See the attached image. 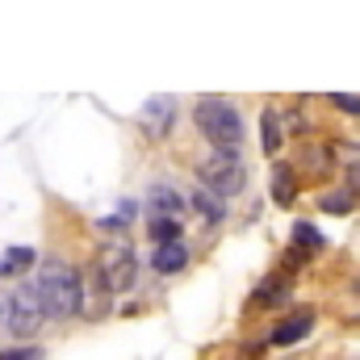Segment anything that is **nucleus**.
I'll return each instance as SVG.
<instances>
[{"instance_id":"14","label":"nucleus","mask_w":360,"mask_h":360,"mask_svg":"<svg viewBox=\"0 0 360 360\" xmlns=\"http://www.w3.org/2000/svg\"><path fill=\"white\" fill-rule=\"evenodd\" d=\"M147 231H151L155 248H160V243H176V239H180V222H172V218H151V222H147Z\"/></svg>"},{"instance_id":"3","label":"nucleus","mask_w":360,"mask_h":360,"mask_svg":"<svg viewBox=\"0 0 360 360\" xmlns=\"http://www.w3.org/2000/svg\"><path fill=\"white\" fill-rule=\"evenodd\" d=\"M197 184L210 188V193H218L222 201L235 197V193H243L248 168H243L239 151H210L205 160H197Z\"/></svg>"},{"instance_id":"15","label":"nucleus","mask_w":360,"mask_h":360,"mask_svg":"<svg viewBox=\"0 0 360 360\" xmlns=\"http://www.w3.org/2000/svg\"><path fill=\"white\" fill-rule=\"evenodd\" d=\"M331 105L348 117H360V96H352V92H331Z\"/></svg>"},{"instance_id":"16","label":"nucleus","mask_w":360,"mask_h":360,"mask_svg":"<svg viewBox=\"0 0 360 360\" xmlns=\"http://www.w3.org/2000/svg\"><path fill=\"white\" fill-rule=\"evenodd\" d=\"M323 210H327V214H344V210H352V193H331V197H323Z\"/></svg>"},{"instance_id":"7","label":"nucleus","mask_w":360,"mask_h":360,"mask_svg":"<svg viewBox=\"0 0 360 360\" xmlns=\"http://www.w3.org/2000/svg\"><path fill=\"white\" fill-rule=\"evenodd\" d=\"M147 210H151L155 218H172V222H180L184 201H180V193L168 184V180H155V184L147 188Z\"/></svg>"},{"instance_id":"17","label":"nucleus","mask_w":360,"mask_h":360,"mask_svg":"<svg viewBox=\"0 0 360 360\" xmlns=\"http://www.w3.org/2000/svg\"><path fill=\"white\" fill-rule=\"evenodd\" d=\"M293 239L310 243V252H314V248H323V235H319V231H314L310 222H297V226H293Z\"/></svg>"},{"instance_id":"1","label":"nucleus","mask_w":360,"mask_h":360,"mask_svg":"<svg viewBox=\"0 0 360 360\" xmlns=\"http://www.w3.org/2000/svg\"><path fill=\"white\" fill-rule=\"evenodd\" d=\"M38 297L46 306L51 319H76L80 306H84V285H80V272L63 260H46L38 272Z\"/></svg>"},{"instance_id":"4","label":"nucleus","mask_w":360,"mask_h":360,"mask_svg":"<svg viewBox=\"0 0 360 360\" xmlns=\"http://www.w3.org/2000/svg\"><path fill=\"white\" fill-rule=\"evenodd\" d=\"M96 276H101V285H105L109 293H126V289L139 281V260H134V252H130L126 243H109V248L101 252V260H96Z\"/></svg>"},{"instance_id":"9","label":"nucleus","mask_w":360,"mask_h":360,"mask_svg":"<svg viewBox=\"0 0 360 360\" xmlns=\"http://www.w3.org/2000/svg\"><path fill=\"white\" fill-rule=\"evenodd\" d=\"M188 201H193V210H197V214H201V218H205L210 226H218V222L226 218V201H222L218 193L201 188V184H193V197H188Z\"/></svg>"},{"instance_id":"10","label":"nucleus","mask_w":360,"mask_h":360,"mask_svg":"<svg viewBox=\"0 0 360 360\" xmlns=\"http://www.w3.org/2000/svg\"><path fill=\"white\" fill-rule=\"evenodd\" d=\"M310 327H314V314H310V310H302V319H289V323H281V327L272 331L269 344H297Z\"/></svg>"},{"instance_id":"5","label":"nucleus","mask_w":360,"mask_h":360,"mask_svg":"<svg viewBox=\"0 0 360 360\" xmlns=\"http://www.w3.org/2000/svg\"><path fill=\"white\" fill-rule=\"evenodd\" d=\"M42 323H46V306H42L38 289H34V285L13 289V297H8V331L25 340V335H34Z\"/></svg>"},{"instance_id":"18","label":"nucleus","mask_w":360,"mask_h":360,"mask_svg":"<svg viewBox=\"0 0 360 360\" xmlns=\"http://www.w3.org/2000/svg\"><path fill=\"white\" fill-rule=\"evenodd\" d=\"M0 360H38V348H17V352H0Z\"/></svg>"},{"instance_id":"11","label":"nucleus","mask_w":360,"mask_h":360,"mask_svg":"<svg viewBox=\"0 0 360 360\" xmlns=\"http://www.w3.org/2000/svg\"><path fill=\"white\" fill-rule=\"evenodd\" d=\"M260 143H264L269 155L281 151V117H276V109H264L260 113Z\"/></svg>"},{"instance_id":"2","label":"nucleus","mask_w":360,"mask_h":360,"mask_svg":"<svg viewBox=\"0 0 360 360\" xmlns=\"http://www.w3.org/2000/svg\"><path fill=\"white\" fill-rule=\"evenodd\" d=\"M193 122L218 151H235L243 143V117L226 96H201L193 105Z\"/></svg>"},{"instance_id":"13","label":"nucleus","mask_w":360,"mask_h":360,"mask_svg":"<svg viewBox=\"0 0 360 360\" xmlns=\"http://www.w3.org/2000/svg\"><path fill=\"white\" fill-rule=\"evenodd\" d=\"M30 264H34V248H8L0 256V276H13V272L30 269Z\"/></svg>"},{"instance_id":"12","label":"nucleus","mask_w":360,"mask_h":360,"mask_svg":"<svg viewBox=\"0 0 360 360\" xmlns=\"http://www.w3.org/2000/svg\"><path fill=\"white\" fill-rule=\"evenodd\" d=\"M272 197H276V205H293V172H289V164H276V172H272Z\"/></svg>"},{"instance_id":"8","label":"nucleus","mask_w":360,"mask_h":360,"mask_svg":"<svg viewBox=\"0 0 360 360\" xmlns=\"http://www.w3.org/2000/svg\"><path fill=\"white\" fill-rule=\"evenodd\" d=\"M184 264H188V248H184L180 239L176 243H160V248L151 252V269L160 272V276H172V272H180Z\"/></svg>"},{"instance_id":"6","label":"nucleus","mask_w":360,"mask_h":360,"mask_svg":"<svg viewBox=\"0 0 360 360\" xmlns=\"http://www.w3.org/2000/svg\"><path fill=\"white\" fill-rule=\"evenodd\" d=\"M139 117H143V126H147L151 139H164L172 130V122H176V96H151Z\"/></svg>"}]
</instances>
